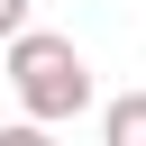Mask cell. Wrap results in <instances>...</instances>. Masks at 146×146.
Returning a JSON list of instances; mask_svg holds the SVG:
<instances>
[{
    "instance_id": "cell-1",
    "label": "cell",
    "mask_w": 146,
    "mask_h": 146,
    "mask_svg": "<svg viewBox=\"0 0 146 146\" xmlns=\"http://www.w3.org/2000/svg\"><path fill=\"white\" fill-rule=\"evenodd\" d=\"M0 46H9V91H18L27 128H64V119L91 110V64L73 55V36H55V27H9Z\"/></svg>"
},
{
    "instance_id": "cell-2",
    "label": "cell",
    "mask_w": 146,
    "mask_h": 146,
    "mask_svg": "<svg viewBox=\"0 0 146 146\" xmlns=\"http://www.w3.org/2000/svg\"><path fill=\"white\" fill-rule=\"evenodd\" d=\"M100 137H110V146H146V91H119V100L100 110Z\"/></svg>"
},
{
    "instance_id": "cell-3",
    "label": "cell",
    "mask_w": 146,
    "mask_h": 146,
    "mask_svg": "<svg viewBox=\"0 0 146 146\" xmlns=\"http://www.w3.org/2000/svg\"><path fill=\"white\" fill-rule=\"evenodd\" d=\"M9 27H27V0H0V36H9Z\"/></svg>"
}]
</instances>
